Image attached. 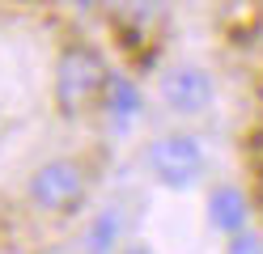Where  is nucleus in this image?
<instances>
[{"instance_id": "obj_9", "label": "nucleus", "mask_w": 263, "mask_h": 254, "mask_svg": "<svg viewBox=\"0 0 263 254\" xmlns=\"http://www.w3.org/2000/svg\"><path fill=\"white\" fill-rule=\"evenodd\" d=\"M225 254H263V237L251 229H238L225 237Z\"/></svg>"}, {"instance_id": "obj_4", "label": "nucleus", "mask_w": 263, "mask_h": 254, "mask_svg": "<svg viewBox=\"0 0 263 254\" xmlns=\"http://www.w3.org/2000/svg\"><path fill=\"white\" fill-rule=\"evenodd\" d=\"M157 93H161L170 114L195 119V114L212 110V102H217V81H212V72L200 68V64H174V68H166Z\"/></svg>"}, {"instance_id": "obj_10", "label": "nucleus", "mask_w": 263, "mask_h": 254, "mask_svg": "<svg viewBox=\"0 0 263 254\" xmlns=\"http://www.w3.org/2000/svg\"><path fill=\"white\" fill-rule=\"evenodd\" d=\"M119 254H153V250L140 246V242H127V246H119Z\"/></svg>"}, {"instance_id": "obj_8", "label": "nucleus", "mask_w": 263, "mask_h": 254, "mask_svg": "<svg viewBox=\"0 0 263 254\" xmlns=\"http://www.w3.org/2000/svg\"><path fill=\"white\" fill-rule=\"evenodd\" d=\"M106 9L127 26H144L161 13V0H106Z\"/></svg>"}, {"instance_id": "obj_2", "label": "nucleus", "mask_w": 263, "mask_h": 254, "mask_svg": "<svg viewBox=\"0 0 263 254\" xmlns=\"http://www.w3.org/2000/svg\"><path fill=\"white\" fill-rule=\"evenodd\" d=\"M106 64L89 47H68L55 60V102L64 114H85L93 102H102L106 89Z\"/></svg>"}, {"instance_id": "obj_1", "label": "nucleus", "mask_w": 263, "mask_h": 254, "mask_svg": "<svg viewBox=\"0 0 263 254\" xmlns=\"http://www.w3.org/2000/svg\"><path fill=\"white\" fill-rule=\"evenodd\" d=\"M144 165H149L157 186H166V191H191L204 178L208 157H204V144L191 131H170V135H157L144 148Z\"/></svg>"}, {"instance_id": "obj_5", "label": "nucleus", "mask_w": 263, "mask_h": 254, "mask_svg": "<svg viewBox=\"0 0 263 254\" xmlns=\"http://www.w3.org/2000/svg\"><path fill=\"white\" fill-rule=\"evenodd\" d=\"M246 220H251V208H246V195L238 186H217V191L208 195V225L217 233H238L246 229Z\"/></svg>"}, {"instance_id": "obj_3", "label": "nucleus", "mask_w": 263, "mask_h": 254, "mask_svg": "<svg viewBox=\"0 0 263 254\" xmlns=\"http://www.w3.org/2000/svg\"><path fill=\"white\" fill-rule=\"evenodd\" d=\"M30 199L39 203L43 212H72L81 199H85V169L72 157H51L34 169L30 178Z\"/></svg>"}, {"instance_id": "obj_6", "label": "nucleus", "mask_w": 263, "mask_h": 254, "mask_svg": "<svg viewBox=\"0 0 263 254\" xmlns=\"http://www.w3.org/2000/svg\"><path fill=\"white\" fill-rule=\"evenodd\" d=\"M102 106L110 114L115 131H127L140 114V89L132 85L127 76H106V89H102Z\"/></svg>"}, {"instance_id": "obj_7", "label": "nucleus", "mask_w": 263, "mask_h": 254, "mask_svg": "<svg viewBox=\"0 0 263 254\" xmlns=\"http://www.w3.org/2000/svg\"><path fill=\"white\" fill-rule=\"evenodd\" d=\"M119 246H123V216H119V208H102L85 233V250L89 254H115Z\"/></svg>"}]
</instances>
